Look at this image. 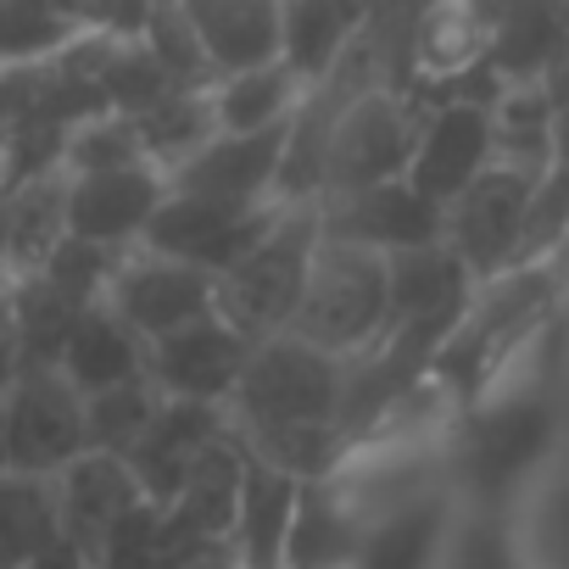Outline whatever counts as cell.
I'll use <instances>...</instances> for the list:
<instances>
[{
	"label": "cell",
	"instance_id": "obj_1",
	"mask_svg": "<svg viewBox=\"0 0 569 569\" xmlns=\"http://www.w3.org/2000/svg\"><path fill=\"white\" fill-rule=\"evenodd\" d=\"M325 240V207L319 196L313 201H284L273 229L234 262L218 273V319L229 330H240L251 347L273 341L291 330L297 308H302V291H308V268H313V251Z\"/></svg>",
	"mask_w": 569,
	"mask_h": 569
},
{
	"label": "cell",
	"instance_id": "obj_2",
	"mask_svg": "<svg viewBox=\"0 0 569 569\" xmlns=\"http://www.w3.org/2000/svg\"><path fill=\"white\" fill-rule=\"evenodd\" d=\"M386 319H391V257L325 234L308 268L302 308L284 336L336 358H358L386 336Z\"/></svg>",
	"mask_w": 569,
	"mask_h": 569
},
{
	"label": "cell",
	"instance_id": "obj_3",
	"mask_svg": "<svg viewBox=\"0 0 569 569\" xmlns=\"http://www.w3.org/2000/svg\"><path fill=\"white\" fill-rule=\"evenodd\" d=\"M347 397V358L319 352L297 336H273L251 352L234 397V430H273V425H341Z\"/></svg>",
	"mask_w": 569,
	"mask_h": 569
},
{
	"label": "cell",
	"instance_id": "obj_4",
	"mask_svg": "<svg viewBox=\"0 0 569 569\" xmlns=\"http://www.w3.org/2000/svg\"><path fill=\"white\" fill-rule=\"evenodd\" d=\"M430 107H419L408 90H363L347 118L330 134V157H325V190L319 196H341V190H369L386 179H408L419 134H425Z\"/></svg>",
	"mask_w": 569,
	"mask_h": 569
},
{
	"label": "cell",
	"instance_id": "obj_5",
	"mask_svg": "<svg viewBox=\"0 0 569 569\" xmlns=\"http://www.w3.org/2000/svg\"><path fill=\"white\" fill-rule=\"evenodd\" d=\"M0 430H7L18 475H62L73 458L90 452L84 391L62 369H18L7 402H0Z\"/></svg>",
	"mask_w": 569,
	"mask_h": 569
},
{
	"label": "cell",
	"instance_id": "obj_6",
	"mask_svg": "<svg viewBox=\"0 0 569 569\" xmlns=\"http://www.w3.org/2000/svg\"><path fill=\"white\" fill-rule=\"evenodd\" d=\"M284 201L268 207H246V201H218V196H190V190H168V201L157 207V218L146 223L140 246L207 273L234 268L279 218Z\"/></svg>",
	"mask_w": 569,
	"mask_h": 569
},
{
	"label": "cell",
	"instance_id": "obj_7",
	"mask_svg": "<svg viewBox=\"0 0 569 569\" xmlns=\"http://www.w3.org/2000/svg\"><path fill=\"white\" fill-rule=\"evenodd\" d=\"M212 302H218V273L173 262V257H157L146 246H129L118 273H112V284H107V308L146 347L173 336V330H184V325H196V319H207V313H218Z\"/></svg>",
	"mask_w": 569,
	"mask_h": 569
},
{
	"label": "cell",
	"instance_id": "obj_8",
	"mask_svg": "<svg viewBox=\"0 0 569 569\" xmlns=\"http://www.w3.org/2000/svg\"><path fill=\"white\" fill-rule=\"evenodd\" d=\"M536 201V179L513 168H486L458 201H447V246L469 262V273H502L519 262L525 218Z\"/></svg>",
	"mask_w": 569,
	"mask_h": 569
},
{
	"label": "cell",
	"instance_id": "obj_9",
	"mask_svg": "<svg viewBox=\"0 0 569 569\" xmlns=\"http://www.w3.org/2000/svg\"><path fill=\"white\" fill-rule=\"evenodd\" d=\"M325 207V234L330 240H352V246H375V251H408V246H436L447 240V207L430 201L413 179H386L369 190H341V196H319Z\"/></svg>",
	"mask_w": 569,
	"mask_h": 569
},
{
	"label": "cell",
	"instance_id": "obj_10",
	"mask_svg": "<svg viewBox=\"0 0 569 569\" xmlns=\"http://www.w3.org/2000/svg\"><path fill=\"white\" fill-rule=\"evenodd\" d=\"M251 341L240 330H229L218 313L162 336L146 347V380L162 391V397H190V402H223L234 397L246 363H251Z\"/></svg>",
	"mask_w": 569,
	"mask_h": 569
},
{
	"label": "cell",
	"instance_id": "obj_11",
	"mask_svg": "<svg viewBox=\"0 0 569 569\" xmlns=\"http://www.w3.org/2000/svg\"><path fill=\"white\" fill-rule=\"evenodd\" d=\"M291 123H268L251 134H218L212 146H201L184 168L168 173V190H190V196H218V201H246V207H268L279 190V168L291 151Z\"/></svg>",
	"mask_w": 569,
	"mask_h": 569
},
{
	"label": "cell",
	"instance_id": "obj_12",
	"mask_svg": "<svg viewBox=\"0 0 569 569\" xmlns=\"http://www.w3.org/2000/svg\"><path fill=\"white\" fill-rule=\"evenodd\" d=\"M162 201H168V173L151 168V162L112 168V173H73L68 229L79 240L129 251V246H140V234H146V223L157 218Z\"/></svg>",
	"mask_w": 569,
	"mask_h": 569
},
{
	"label": "cell",
	"instance_id": "obj_13",
	"mask_svg": "<svg viewBox=\"0 0 569 569\" xmlns=\"http://www.w3.org/2000/svg\"><path fill=\"white\" fill-rule=\"evenodd\" d=\"M218 436H229V408H223V402L162 397L157 419H151L146 436L129 447V469H134L140 491L168 508V502L179 497V486L190 480L196 458H201Z\"/></svg>",
	"mask_w": 569,
	"mask_h": 569
},
{
	"label": "cell",
	"instance_id": "obj_14",
	"mask_svg": "<svg viewBox=\"0 0 569 569\" xmlns=\"http://www.w3.org/2000/svg\"><path fill=\"white\" fill-rule=\"evenodd\" d=\"M491 168V107L486 101H436L430 118H425V134H419V151H413V168L408 179L430 196V201H458L480 173Z\"/></svg>",
	"mask_w": 569,
	"mask_h": 569
},
{
	"label": "cell",
	"instance_id": "obj_15",
	"mask_svg": "<svg viewBox=\"0 0 569 569\" xmlns=\"http://www.w3.org/2000/svg\"><path fill=\"white\" fill-rule=\"evenodd\" d=\"M57 502H62V530L96 558L101 541H107V530L134 502H146V491H140L129 458H118V452H84V458H73L57 475Z\"/></svg>",
	"mask_w": 569,
	"mask_h": 569
},
{
	"label": "cell",
	"instance_id": "obj_16",
	"mask_svg": "<svg viewBox=\"0 0 569 569\" xmlns=\"http://www.w3.org/2000/svg\"><path fill=\"white\" fill-rule=\"evenodd\" d=\"M184 12L218 68V79L229 73H251L279 62L284 46V0H184Z\"/></svg>",
	"mask_w": 569,
	"mask_h": 569
},
{
	"label": "cell",
	"instance_id": "obj_17",
	"mask_svg": "<svg viewBox=\"0 0 569 569\" xmlns=\"http://www.w3.org/2000/svg\"><path fill=\"white\" fill-rule=\"evenodd\" d=\"M68 196H73L68 168L0 190V223H7V251H0V262L12 268V279L40 273L51 262V251L73 234L68 229Z\"/></svg>",
	"mask_w": 569,
	"mask_h": 569
},
{
	"label": "cell",
	"instance_id": "obj_18",
	"mask_svg": "<svg viewBox=\"0 0 569 569\" xmlns=\"http://www.w3.org/2000/svg\"><path fill=\"white\" fill-rule=\"evenodd\" d=\"M297 497L302 480L284 475L262 458L246 463V491H240V519L229 547L240 552L246 569H284V541H291V519H297Z\"/></svg>",
	"mask_w": 569,
	"mask_h": 569
},
{
	"label": "cell",
	"instance_id": "obj_19",
	"mask_svg": "<svg viewBox=\"0 0 569 569\" xmlns=\"http://www.w3.org/2000/svg\"><path fill=\"white\" fill-rule=\"evenodd\" d=\"M469 262L436 240V246H408L391 251V325H413V319H436V313H463L469 308Z\"/></svg>",
	"mask_w": 569,
	"mask_h": 569
},
{
	"label": "cell",
	"instance_id": "obj_20",
	"mask_svg": "<svg viewBox=\"0 0 569 569\" xmlns=\"http://www.w3.org/2000/svg\"><path fill=\"white\" fill-rule=\"evenodd\" d=\"M363 536L352 508L336 497L330 480H302L291 541H284V569H352L363 552Z\"/></svg>",
	"mask_w": 569,
	"mask_h": 569
},
{
	"label": "cell",
	"instance_id": "obj_21",
	"mask_svg": "<svg viewBox=\"0 0 569 569\" xmlns=\"http://www.w3.org/2000/svg\"><path fill=\"white\" fill-rule=\"evenodd\" d=\"M90 308L79 297H68L62 284H51L46 273H23L12 279V347L23 369H62V352L79 330Z\"/></svg>",
	"mask_w": 569,
	"mask_h": 569
},
{
	"label": "cell",
	"instance_id": "obj_22",
	"mask_svg": "<svg viewBox=\"0 0 569 569\" xmlns=\"http://www.w3.org/2000/svg\"><path fill=\"white\" fill-rule=\"evenodd\" d=\"M62 375H68L84 397L112 391V386H129V380L146 375V341H140L107 302H96V308L79 319V330H73V341H68V352H62Z\"/></svg>",
	"mask_w": 569,
	"mask_h": 569
},
{
	"label": "cell",
	"instance_id": "obj_23",
	"mask_svg": "<svg viewBox=\"0 0 569 569\" xmlns=\"http://www.w3.org/2000/svg\"><path fill=\"white\" fill-rule=\"evenodd\" d=\"M491 162L513 168L525 179H547L552 168V96L547 79L536 84H502L491 101Z\"/></svg>",
	"mask_w": 569,
	"mask_h": 569
},
{
	"label": "cell",
	"instance_id": "obj_24",
	"mask_svg": "<svg viewBox=\"0 0 569 569\" xmlns=\"http://www.w3.org/2000/svg\"><path fill=\"white\" fill-rule=\"evenodd\" d=\"M541 441H547V408L541 402H513V408L491 413L469 436L463 469H469V480L480 491H502L508 480H519L530 469V458L541 452Z\"/></svg>",
	"mask_w": 569,
	"mask_h": 569
},
{
	"label": "cell",
	"instance_id": "obj_25",
	"mask_svg": "<svg viewBox=\"0 0 569 569\" xmlns=\"http://www.w3.org/2000/svg\"><path fill=\"white\" fill-rule=\"evenodd\" d=\"M62 536L57 475H7L0 480V569H29L40 547Z\"/></svg>",
	"mask_w": 569,
	"mask_h": 569
},
{
	"label": "cell",
	"instance_id": "obj_26",
	"mask_svg": "<svg viewBox=\"0 0 569 569\" xmlns=\"http://www.w3.org/2000/svg\"><path fill=\"white\" fill-rule=\"evenodd\" d=\"M308 79L284 62H268V68H251V73H229L212 84V101H218V129L223 134H251V129H268V123H284L297 118V107L308 101Z\"/></svg>",
	"mask_w": 569,
	"mask_h": 569
},
{
	"label": "cell",
	"instance_id": "obj_27",
	"mask_svg": "<svg viewBox=\"0 0 569 569\" xmlns=\"http://www.w3.org/2000/svg\"><path fill=\"white\" fill-rule=\"evenodd\" d=\"M134 129H140L146 162L162 168V173L184 168L201 146H212V140L223 134V129H218V101H212V90H173V96H162L157 107H146V112L134 118Z\"/></svg>",
	"mask_w": 569,
	"mask_h": 569
},
{
	"label": "cell",
	"instance_id": "obj_28",
	"mask_svg": "<svg viewBox=\"0 0 569 569\" xmlns=\"http://www.w3.org/2000/svg\"><path fill=\"white\" fill-rule=\"evenodd\" d=\"M358 34V18L341 7V0H284V46H279V62L297 68L308 84H319L341 51L352 46Z\"/></svg>",
	"mask_w": 569,
	"mask_h": 569
},
{
	"label": "cell",
	"instance_id": "obj_29",
	"mask_svg": "<svg viewBox=\"0 0 569 569\" xmlns=\"http://www.w3.org/2000/svg\"><path fill=\"white\" fill-rule=\"evenodd\" d=\"M447 530V502L441 497H419L397 513H386L358 552V569H430L436 547Z\"/></svg>",
	"mask_w": 569,
	"mask_h": 569
},
{
	"label": "cell",
	"instance_id": "obj_30",
	"mask_svg": "<svg viewBox=\"0 0 569 569\" xmlns=\"http://www.w3.org/2000/svg\"><path fill=\"white\" fill-rule=\"evenodd\" d=\"M84 34V23L51 0H0V68L51 62Z\"/></svg>",
	"mask_w": 569,
	"mask_h": 569
},
{
	"label": "cell",
	"instance_id": "obj_31",
	"mask_svg": "<svg viewBox=\"0 0 569 569\" xmlns=\"http://www.w3.org/2000/svg\"><path fill=\"white\" fill-rule=\"evenodd\" d=\"M140 40L173 73L179 90H212L218 84V68H212V57H207V46H201V34L184 12V0H151V18H146Z\"/></svg>",
	"mask_w": 569,
	"mask_h": 569
},
{
	"label": "cell",
	"instance_id": "obj_32",
	"mask_svg": "<svg viewBox=\"0 0 569 569\" xmlns=\"http://www.w3.org/2000/svg\"><path fill=\"white\" fill-rule=\"evenodd\" d=\"M162 408V391L140 375L129 386H112V391H96L84 397V425H90V452H118L129 458V447L146 436V425L157 419Z\"/></svg>",
	"mask_w": 569,
	"mask_h": 569
},
{
	"label": "cell",
	"instance_id": "obj_33",
	"mask_svg": "<svg viewBox=\"0 0 569 569\" xmlns=\"http://www.w3.org/2000/svg\"><path fill=\"white\" fill-rule=\"evenodd\" d=\"M101 90H107L112 112L140 118L146 107H157V101L173 96L179 84H173V73L151 57L146 40H118V51H112V62H107V73H101Z\"/></svg>",
	"mask_w": 569,
	"mask_h": 569
},
{
	"label": "cell",
	"instance_id": "obj_34",
	"mask_svg": "<svg viewBox=\"0 0 569 569\" xmlns=\"http://www.w3.org/2000/svg\"><path fill=\"white\" fill-rule=\"evenodd\" d=\"M134 162H146V146H140L134 118H123V112L90 118L68 134V173H112V168H134Z\"/></svg>",
	"mask_w": 569,
	"mask_h": 569
},
{
	"label": "cell",
	"instance_id": "obj_35",
	"mask_svg": "<svg viewBox=\"0 0 569 569\" xmlns=\"http://www.w3.org/2000/svg\"><path fill=\"white\" fill-rule=\"evenodd\" d=\"M118 262H123V251H112V246H96V240H79V234H68L57 251H51V262L40 268L51 284H62L68 297H79L84 308H96V302H107V284H112V273H118Z\"/></svg>",
	"mask_w": 569,
	"mask_h": 569
},
{
	"label": "cell",
	"instance_id": "obj_36",
	"mask_svg": "<svg viewBox=\"0 0 569 569\" xmlns=\"http://www.w3.org/2000/svg\"><path fill=\"white\" fill-rule=\"evenodd\" d=\"M96 569H168L162 558V502H134L101 541Z\"/></svg>",
	"mask_w": 569,
	"mask_h": 569
},
{
	"label": "cell",
	"instance_id": "obj_37",
	"mask_svg": "<svg viewBox=\"0 0 569 569\" xmlns=\"http://www.w3.org/2000/svg\"><path fill=\"white\" fill-rule=\"evenodd\" d=\"M29 569H96V558H90V552H84V547H79L68 530H62L51 547H40V558H34Z\"/></svg>",
	"mask_w": 569,
	"mask_h": 569
},
{
	"label": "cell",
	"instance_id": "obj_38",
	"mask_svg": "<svg viewBox=\"0 0 569 569\" xmlns=\"http://www.w3.org/2000/svg\"><path fill=\"white\" fill-rule=\"evenodd\" d=\"M458 569H502V563H497V547L475 530V536H469V547H463V558H458Z\"/></svg>",
	"mask_w": 569,
	"mask_h": 569
},
{
	"label": "cell",
	"instance_id": "obj_39",
	"mask_svg": "<svg viewBox=\"0 0 569 569\" xmlns=\"http://www.w3.org/2000/svg\"><path fill=\"white\" fill-rule=\"evenodd\" d=\"M190 569H246V563H240V552H234V547H218V552H207V558H196Z\"/></svg>",
	"mask_w": 569,
	"mask_h": 569
},
{
	"label": "cell",
	"instance_id": "obj_40",
	"mask_svg": "<svg viewBox=\"0 0 569 569\" xmlns=\"http://www.w3.org/2000/svg\"><path fill=\"white\" fill-rule=\"evenodd\" d=\"M12 475V452H7V430H0V480Z\"/></svg>",
	"mask_w": 569,
	"mask_h": 569
},
{
	"label": "cell",
	"instance_id": "obj_41",
	"mask_svg": "<svg viewBox=\"0 0 569 569\" xmlns=\"http://www.w3.org/2000/svg\"><path fill=\"white\" fill-rule=\"evenodd\" d=\"M51 7H62V12H73V18H79V7H84V0H51Z\"/></svg>",
	"mask_w": 569,
	"mask_h": 569
},
{
	"label": "cell",
	"instance_id": "obj_42",
	"mask_svg": "<svg viewBox=\"0 0 569 569\" xmlns=\"http://www.w3.org/2000/svg\"><path fill=\"white\" fill-rule=\"evenodd\" d=\"M0 173H7V146H0Z\"/></svg>",
	"mask_w": 569,
	"mask_h": 569
}]
</instances>
